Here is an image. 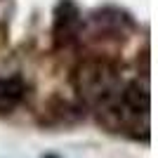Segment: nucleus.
Segmentation results:
<instances>
[{
	"label": "nucleus",
	"mask_w": 158,
	"mask_h": 158,
	"mask_svg": "<svg viewBox=\"0 0 158 158\" xmlns=\"http://www.w3.org/2000/svg\"><path fill=\"white\" fill-rule=\"evenodd\" d=\"M26 97V83L17 76L0 78V111H10Z\"/></svg>",
	"instance_id": "f257e3e1"
}]
</instances>
